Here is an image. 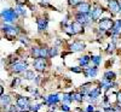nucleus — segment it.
Masks as SVG:
<instances>
[{
	"label": "nucleus",
	"instance_id": "nucleus-1",
	"mask_svg": "<svg viewBox=\"0 0 121 112\" xmlns=\"http://www.w3.org/2000/svg\"><path fill=\"white\" fill-rule=\"evenodd\" d=\"M1 17H3V19L5 22L11 23V22H13V21L17 19V13L15 12V10H12V8H5L4 11L1 12Z\"/></svg>",
	"mask_w": 121,
	"mask_h": 112
},
{
	"label": "nucleus",
	"instance_id": "nucleus-2",
	"mask_svg": "<svg viewBox=\"0 0 121 112\" xmlns=\"http://www.w3.org/2000/svg\"><path fill=\"white\" fill-rule=\"evenodd\" d=\"M3 30L5 32V34H6V36L9 39L15 37L17 35V33H18V28H15V27H11V25H4Z\"/></svg>",
	"mask_w": 121,
	"mask_h": 112
},
{
	"label": "nucleus",
	"instance_id": "nucleus-3",
	"mask_svg": "<svg viewBox=\"0 0 121 112\" xmlns=\"http://www.w3.org/2000/svg\"><path fill=\"white\" fill-rule=\"evenodd\" d=\"M33 56L35 58H47L48 57V49L47 48H34Z\"/></svg>",
	"mask_w": 121,
	"mask_h": 112
},
{
	"label": "nucleus",
	"instance_id": "nucleus-4",
	"mask_svg": "<svg viewBox=\"0 0 121 112\" xmlns=\"http://www.w3.org/2000/svg\"><path fill=\"white\" fill-rule=\"evenodd\" d=\"M17 106L21 108L22 111L29 108V100L24 96H18L17 98Z\"/></svg>",
	"mask_w": 121,
	"mask_h": 112
},
{
	"label": "nucleus",
	"instance_id": "nucleus-5",
	"mask_svg": "<svg viewBox=\"0 0 121 112\" xmlns=\"http://www.w3.org/2000/svg\"><path fill=\"white\" fill-rule=\"evenodd\" d=\"M112 27H113V21L109 19V18H104V19H102V21L99 22V29L103 30V32L112 29Z\"/></svg>",
	"mask_w": 121,
	"mask_h": 112
},
{
	"label": "nucleus",
	"instance_id": "nucleus-6",
	"mask_svg": "<svg viewBox=\"0 0 121 112\" xmlns=\"http://www.w3.org/2000/svg\"><path fill=\"white\" fill-rule=\"evenodd\" d=\"M46 68V62L44 58H36L34 60V69L38 71H44Z\"/></svg>",
	"mask_w": 121,
	"mask_h": 112
},
{
	"label": "nucleus",
	"instance_id": "nucleus-7",
	"mask_svg": "<svg viewBox=\"0 0 121 112\" xmlns=\"http://www.w3.org/2000/svg\"><path fill=\"white\" fill-rule=\"evenodd\" d=\"M76 22L81 23V24H86L91 22V17L88 16V13H78L76 15Z\"/></svg>",
	"mask_w": 121,
	"mask_h": 112
},
{
	"label": "nucleus",
	"instance_id": "nucleus-8",
	"mask_svg": "<svg viewBox=\"0 0 121 112\" xmlns=\"http://www.w3.org/2000/svg\"><path fill=\"white\" fill-rule=\"evenodd\" d=\"M13 72H22L27 69V63H23V62H18V63H15L12 66H11Z\"/></svg>",
	"mask_w": 121,
	"mask_h": 112
},
{
	"label": "nucleus",
	"instance_id": "nucleus-9",
	"mask_svg": "<svg viewBox=\"0 0 121 112\" xmlns=\"http://www.w3.org/2000/svg\"><path fill=\"white\" fill-rule=\"evenodd\" d=\"M108 6L110 8V11L113 13H120V6H119V1L116 0H110L108 3Z\"/></svg>",
	"mask_w": 121,
	"mask_h": 112
},
{
	"label": "nucleus",
	"instance_id": "nucleus-10",
	"mask_svg": "<svg viewBox=\"0 0 121 112\" xmlns=\"http://www.w3.org/2000/svg\"><path fill=\"white\" fill-rule=\"evenodd\" d=\"M78 11L79 13H88L91 11V6L87 3H80L78 4Z\"/></svg>",
	"mask_w": 121,
	"mask_h": 112
},
{
	"label": "nucleus",
	"instance_id": "nucleus-11",
	"mask_svg": "<svg viewBox=\"0 0 121 112\" xmlns=\"http://www.w3.org/2000/svg\"><path fill=\"white\" fill-rule=\"evenodd\" d=\"M70 27H72L73 34H80V33L82 32V29H84L82 24H81V23H79V22H74V23H72V24H70Z\"/></svg>",
	"mask_w": 121,
	"mask_h": 112
},
{
	"label": "nucleus",
	"instance_id": "nucleus-12",
	"mask_svg": "<svg viewBox=\"0 0 121 112\" xmlns=\"http://www.w3.org/2000/svg\"><path fill=\"white\" fill-rule=\"evenodd\" d=\"M70 49H72L73 52H80V51L85 49V44L80 42V41H76V42H74L72 46H70Z\"/></svg>",
	"mask_w": 121,
	"mask_h": 112
},
{
	"label": "nucleus",
	"instance_id": "nucleus-13",
	"mask_svg": "<svg viewBox=\"0 0 121 112\" xmlns=\"http://www.w3.org/2000/svg\"><path fill=\"white\" fill-rule=\"evenodd\" d=\"M102 13H103V7H100V6L97 5V6L92 10V18L95 19V21H97Z\"/></svg>",
	"mask_w": 121,
	"mask_h": 112
},
{
	"label": "nucleus",
	"instance_id": "nucleus-14",
	"mask_svg": "<svg viewBox=\"0 0 121 112\" xmlns=\"http://www.w3.org/2000/svg\"><path fill=\"white\" fill-rule=\"evenodd\" d=\"M97 72H98L97 68H86V70H85V76L93 78V77L97 76Z\"/></svg>",
	"mask_w": 121,
	"mask_h": 112
},
{
	"label": "nucleus",
	"instance_id": "nucleus-15",
	"mask_svg": "<svg viewBox=\"0 0 121 112\" xmlns=\"http://www.w3.org/2000/svg\"><path fill=\"white\" fill-rule=\"evenodd\" d=\"M112 32H113V34H115V35H117V34L121 33V19H117L115 23H113Z\"/></svg>",
	"mask_w": 121,
	"mask_h": 112
},
{
	"label": "nucleus",
	"instance_id": "nucleus-16",
	"mask_svg": "<svg viewBox=\"0 0 121 112\" xmlns=\"http://www.w3.org/2000/svg\"><path fill=\"white\" fill-rule=\"evenodd\" d=\"M99 94H100V88H96V89H93V90H91L90 93H88V95H90V101H95L98 96H99Z\"/></svg>",
	"mask_w": 121,
	"mask_h": 112
},
{
	"label": "nucleus",
	"instance_id": "nucleus-17",
	"mask_svg": "<svg viewBox=\"0 0 121 112\" xmlns=\"http://www.w3.org/2000/svg\"><path fill=\"white\" fill-rule=\"evenodd\" d=\"M46 101H47L48 105H55V104H57L58 101H59V96L57 94H51V95L47 96Z\"/></svg>",
	"mask_w": 121,
	"mask_h": 112
},
{
	"label": "nucleus",
	"instance_id": "nucleus-18",
	"mask_svg": "<svg viewBox=\"0 0 121 112\" xmlns=\"http://www.w3.org/2000/svg\"><path fill=\"white\" fill-rule=\"evenodd\" d=\"M38 28H39L40 32L47 29V19H45V18H38Z\"/></svg>",
	"mask_w": 121,
	"mask_h": 112
},
{
	"label": "nucleus",
	"instance_id": "nucleus-19",
	"mask_svg": "<svg viewBox=\"0 0 121 112\" xmlns=\"http://www.w3.org/2000/svg\"><path fill=\"white\" fill-rule=\"evenodd\" d=\"M114 86V83L112 82V81H108L105 78L102 80V82H100V87H103L104 89H109V88H112Z\"/></svg>",
	"mask_w": 121,
	"mask_h": 112
},
{
	"label": "nucleus",
	"instance_id": "nucleus-20",
	"mask_svg": "<svg viewBox=\"0 0 121 112\" xmlns=\"http://www.w3.org/2000/svg\"><path fill=\"white\" fill-rule=\"evenodd\" d=\"M90 60H91V58L88 56H84V57H81V58L79 59V63H80V65H81V66H87L88 63H90Z\"/></svg>",
	"mask_w": 121,
	"mask_h": 112
},
{
	"label": "nucleus",
	"instance_id": "nucleus-21",
	"mask_svg": "<svg viewBox=\"0 0 121 112\" xmlns=\"http://www.w3.org/2000/svg\"><path fill=\"white\" fill-rule=\"evenodd\" d=\"M72 99L78 101V103H81V101L84 100V94H81V93H73L72 94Z\"/></svg>",
	"mask_w": 121,
	"mask_h": 112
},
{
	"label": "nucleus",
	"instance_id": "nucleus-22",
	"mask_svg": "<svg viewBox=\"0 0 121 112\" xmlns=\"http://www.w3.org/2000/svg\"><path fill=\"white\" fill-rule=\"evenodd\" d=\"M10 103H11V98H10L9 95H5V96H1L0 98V104L1 105H10Z\"/></svg>",
	"mask_w": 121,
	"mask_h": 112
},
{
	"label": "nucleus",
	"instance_id": "nucleus-23",
	"mask_svg": "<svg viewBox=\"0 0 121 112\" xmlns=\"http://www.w3.org/2000/svg\"><path fill=\"white\" fill-rule=\"evenodd\" d=\"M15 12L18 15H21V16H26V10L24 7H22V5H17V7L15 8Z\"/></svg>",
	"mask_w": 121,
	"mask_h": 112
},
{
	"label": "nucleus",
	"instance_id": "nucleus-24",
	"mask_svg": "<svg viewBox=\"0 0 121 112\" xmlns=\"http://www.w3.org/2000/svg\"><path fill=\"white\" fill-rule=\"evenodd\" d=\"M104 78L108 81H113L115 78V72H113V71H107L104 74Z\"/></svg>",
	"mask_w": 121,
	"mask_h": 112
},
{
	"label": "nucleus",
	"instance_id": "nucleus-25",
	"mask_svg": "<svg viewBox=\"0 0 121 112\" xmlns=\"http://www.w3.org/2000/svg\"><path fill=\"white\" fill-rule=\"evenodd\" d=\"M24 77H26L27 80H34V78H35V74H34V71H30V70L26 71Z\"/></svg>",
	"mask_w": 121,
	"mask_h": 112
},
{
	"label": "nucleus",
	"instance_id": "nucleus-26",
	"mask_svg": "<svg viewBox=\"0 0 121 112\" xmlns=\"http://www.w3.org/2000/svg\"><path fill=\"white\" fill-rule=\"evenodd\" d=\"M72 95H69V94H63V101L65 104H69L70 101H72Z\"/></svg>",
	"mask_w": 121,
	"mask_h": 112
},
{
	"label": "nucleus",
	"instance_id": "nucleus-27",
	"mask_svg": "<svg viewBox=\"0 0 121 112\" xmlns=\"http://www.w3.org/2000/svg\"><path fill=\"white\" fill-rule=\"evenodd\" d=\"M57 53H58L57 48L53 47V48H51V49L48 51V57H55V56H57Z\"/></svg>",
	"mask_w": 121,
	"mask_h": 112
},
{
	"label": "nucleus",
	"instance_id": "nucleus-28",
	"mask_svg": "<svg viewBox=\"0 0 121 112\" xmlns=\"http://www.w3.org/2000/svg\"><path fill=\"white\" fill-rule=\"evenodd\" d=\"M91 60H92V62H93L96 65H98V64L100 63V57H99V56H95V57L91 58Z\"/></svg>",
	"mask_w": 121,
	"mask_h": 112
},
{
	"label": "nucleus",
	"instance_id": "nucleus-29",
	"mask_svg": "<svg viewBox=\"0 0 121 112\" xmlns=\"http://www.w3.org/2000/svg\"><path fill=\"white\" fill-rule=\"evenodd\" d=\"M80 3H82V0H69V5H73V6H75Z\"/></svg>",
	"mask_w": 121,
	"mask_h": 112
},
{
	"label": "nucleus",
	"instance_id": "nucleus-30",
	"mask_svg": "<svg viewBox=\"0 0 121 112\" xmlns=\"http://www.w3.org/2000/svg\"><path fill=\"white\" fill-rule=\"evenodd\" d=\"M29 108H30V110H32L33 112H36V111H38V110L40 108V105H34V106H30Z\"/></svg>",
	"mask_w": 121,
	"mask_h": 112
},
{
	"label": "nucleus",
	"instance_id": "nucleus-31",
	"mask_svg": "<svg viewBox=\"0 0 121 112\" xmlns=\"http://www.w3.org/2000/svg\"><path fill=\"white\" fill-rule=\"evenodd\" d=\"M65 32H67V33H68L69 35H73V30H72V27H70V25H68V27H67Z\"/></svg>",
	"mask_w": 121,
	"mask_h": 112
},
{
	"label": "nucleus",
	"instance_id": "nucleus-32",
	"mask_svg": "<svg viewBox=\"0 0 121 112\" xmlns=\"http://www.w3.org/2000/svg\"><path fill=\"white\" fill-rule=\"evenodd\" d=\"M70 70H72V71H74V72H76V74L81 72V69H79V68H70Z\"/></svg>",
	"mask_w": 121,
	"mask_h": 112
},
{
	"label": "nucleus",
	"instance_id": "nucleus-33",
	"mask_svg": "<svg viewBox=\"0 0 121 112\" xmlns=\"http://www.w3.org/2000/svg\"><path fill=\"white\" fill-rule=\"evenodd\" d=\"M93 111H95V107H93L92 105L87 106V108H86V112H93Z\"/></svg>",
	"mask_w": 121,
	"mask_h": 112
},
{
	"label": "nucleus",
	"instance_id": "nucleus-34",
	"mask_svg": "<svg viewBox=\"0 0 121 112\" xmlns=\"http://www.w3.org/2000/svg\"><path fill=\"white\" fill-rule=\"evenodd\" d=\"M28 0H17V4L18 5H23V4H27Z\"/></svg>",
	"mask_w": 121,
	"mask_h": 112
},
{
	"label": "nucleus",
	"instance_id": "nucleus-35",
	"mask_svg": "<svg viewBox=\"0 0 121 112\" xmlns=\"http://www.w3.org/2000/svg\"><path fill=\"white\" fill-rule=\"evenodd\" d=\"M62 110H63V111H69V106H68V104L62 105Z\"/></svg>",
	"mask_w": 121,
	"mask_h": 112
},
{
	"label": "nucleus",
	"instance_id": "nucleus-36",
	"mask_svg": "<svg viewBox=\"0 0 121 112\" xmlns=\"http://www.w3.org/2000/svg\"><path fill=\"white\" fill-rule=\"evenodd\" d=\"M18 83H19V80H18V78H16V80L13 81V82H12V87H16Z\"/></svg>",
	"mask_w": 121,
	"mask_h": 112
},
{
	"label": "nucleus",
	"instance_id": "nucleus-37",
	"mask_svg": "<svg viewBox=\"0 0 121 112\" xmlns=\"http://www.w3.org/2000/svg\"><path fill=\"white\" fill-rule=\"evenodd\" d=\"M117 101H119V103H121V92H119V93H117Z\"/></svg>",
	"mask_w": 121,
	"mask_h": 112
},
{
	"label": "nucleus",
	"instance_id": "nucleus-38",
	"mask_svg": "<svg viewBox=\"0 0 121 112\" xmlns=\"http://www.w3.org/2000/svg\"><path fill=\"white\" fill-rule=\"evenodd\" d=\"M10 112H17V108L15 106H12L11 108H10Z\"/></svg>",
	"mask_w": 121,
	"mask_h": 112
},
{
	"label": "nucleus",
	"instance_id": "nucleus-39",
	"mask_svg": "<svg viewBox=\"0 0 121 112\" xmlns=\"http://www.w3.org/2000/svg\"><path fill=\"white\" fill-rule=\"evenodd\" d=\"M3 93H4V87H3V86H0V96L3 95Z\"/></svg>",
	"mask_w": 121,
	"mask_h": 112
},
{
	"label": "nucleus",
	"instance_id": "nucleus-40",
	"mask_svg": "<svg viewBox=\"0 0 121 112\" xmlns=\"http://www.w3.org/2000/svg\"><path fill=\"white\" fill-rule=\"evenodd\" d=\"M119 6H120V12H121V1L119 3Z\"/></svg>",
	"mask_w": 121,
	"mask_h": 112
},
{
	"label": "nucleus",
	"instance_id": "nucleus-41",
	"mask_svg": "<svg viewBox=\"0 0 121 112\" xmlns=\"http://www.w3.org/2000/svg\"><path fill=\"white\" fill-rule=\"evenodd\" d=\"M96 112H99V111H96Z\"/></svg>",
	"mask_w": 121,
	"mask_h": 112
}]
</instances>
